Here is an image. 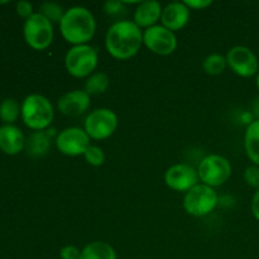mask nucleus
Here are the masks:
<instances>
[{"instance_id": "f257e3e1", "label": "nucleus", "mask_w": 259, "mask_h": 259, "mask_svg": "<svg viewBox=\"0 0 259 259\" xmlns=\"http://www.w3.org/2000/svg\"><path fill=\"white\" fill-rule=\"evenodd\" d=\"M143 46V30L133 20L113 23L105 35V47L111 57L125 61L134 57Z\"/></svg>"}, {"instance_id": "f03ea898", "label": "nucleus", "mask_w": 259, "mask_h": 259, "mask_svg": "<svg viewBox=\"0 0 259 259\" xmlns=\"http://www.w3.org/2000/svg\"><path fill=\"white\" fill-rule=\"evenodd\" d=\"M63 39L73 46L88 45L96 30V20L93 13L85 7H72L66 10L60 22Z\"/></svg>"}, {"instance_id": "7ed1b4c3", "label": "nucleus", "mask_w": 259, "mask_h": 259, "mask_svg": "<svg viewBox=\"0 0 259 259\" xmlns=\"http://www.w3.org/2000/svg\"><path fill=\"white\" fill-rule=\"evenodd\" d=\"M55 110L46 96L30 94L22 103V118L25 125L33 131H45L51 125Z\"/></svg>"}, {"instance_id": "20e7f679", "label": "nucleus", "mask_w": 259, "mask_h": 259, "mask_svg": "<svg viewBox=\"0 0 259 259\" xmlns=\"http://www.w3.org/2000/svg\"><path fill=\"white\" fill-rule=\"evenodd\" d=\"M98 51L90 45L73 46L66 53V70L76 78H85L93 75L98 67Z\"/></svg>"}, {"instance_id": "39448f33", "label": "nucleus", "mask_w": 259, "mask_h": 259, "mask_svg": "<svg viewBox=\"0 0 259 259\" xmlns=\"http://www.w3.org/2000/svg\"><path fill=\"white\" fill-rule=\"evenodd\" d=\"M218 201V194L212 187L205 184H197L185 194L184 209L191 217H206L217 207Z\"/></svg>"}, {"instance_id": "423d86ee", "label": "nucleus", "mask_w": 259, "mask_h": 259, "mask_svg": "<svg viewBox=\"0 0 259 259\" xmlns=\"http://www.w3.org/2000/svg\"><path fill=\"white\" fill-rule=\"evenodd\" d=\"M25 42L33 50L43 51L50 47L53 40V24L39 12L25 19L23 27Z\"/></svg>"}, {"instance_id": "0eeeda50", "label": "nucleus", "mask_w": 259, "mask_h": 259, "mask_svg": "<svg viewBox=\"0 0 259 259\" xmlns=\"http://www.w3.org/2000/svg\"><path fill=\"white\" fill-rule=\"evenodd\" d=\"M197 174L201 184L214 189L229 180L232 176V164L229 159L220 154H209L200 162Z\"/></svg>"}, {"instance_id": "6e6552de", "label": "nucleus", "mask_w": 259, "mask_h": 259, "mask_svg": "<svg viewBox=\"0 0 259 259\" xmlns=\"http://www.w3.org/2000/svg\"><path fill=\"white\" fill-rule=\"evenodd\" d=\"M118 115L106 108L96 109L86 116L83 121V131L90 139L104 141L114 134L118 128Z\"/></svg>"}, {"instance_id": "1a4fd4ad", "label": "nucleus", "mask_w": 259, "mask_h": 259, "mask_svg": "<svg viewBox=\"0 0 259 259\" xmlns=\"http://www.w3.org/2000/svg\"><path fill=\"white\" fill-rule=\"evenodd\" d=\"M143 45L156 55L168 56L177 48V38L175 32L156 24L143 32Z\"/></svg>"}, {"instance_id": "9d476101", "label": "nucleus", "mask_w": 259, "mask_h": 259, "mask_svg": "<svg viewBox=\"0 0 259 259\" xmlns=\"http://www.w3.org/2000/svg\"><path fill=\"white\" fill-rule=\"evenodd\" d=\"M90 137L83 129L77 126L63 129L56 137V147L62 154L68 157L81 156L90 147Z\"/></svg>"}, {"instance_id": "9b49d317", "label": "nucleus", "mask_w": 259, "mask_h": 259, "mask_svg": "<svg viewBox=\"0 0 259 259\" xmlns=\"http://www.w3.org/2000/svg\"><path fill=\"white\" fill-rule=\"evenodd\" d=\"M230 70L240 77H252L259 72V62L255 53L245 46H235L227 55Z\"/></svg>"}, {"instance_id": "f8f14e48", "label": "nucleus", "mask_w": 259, "mask_h": 259, "mask_svg": "<svg viewBox=\"0 0 259 259\" xmlns=\"http://www.w3.org/2000/svg\"><path fill=\"white\" fill-rule=\"evenodd\" d=\"M197 169L186 163H177L169 167L164 174V182L171 190L187 192L199 184Z\"/></svg>"}, {"instance_id": "ddd939ff", "label": "nucleus", "mask_w": 259, "mask_h": 259, "mask_svg": "<svg viewBox=\"0 0 259 259\" xmlns=\"http://www.w3.org/2000/svg\"><path fill=\"white\" fill-rule=\"evenodd\" d=\"M90 95L85 90H72L61 96L57 101V108L66 116H80L90 108Z\"/></svg>"}, {"instance_id": "4468645a", "label": "nucleus", "mask_w": 259, "mask_h": 259, "mask_svg": "<svg viewBox=\"0 0 259 259\" xmlns=\"http://www.w3.org/2000/svg\"><path fill=\"white\" fill-rule=\"evenodd\" d=\"M190 9L184 2H174L163 8L161 17V23L167 29L176 32L181 30L189 23Z\"/></svg>"}, {"instance_id": "2eb2a0df", "label": "nucleus", "mask_w": 259, "mask_h": 259, "mask_svg": "<svg viewBox=\"0 0 259 259\" xmlns=\"http://www.w3.org/2000/svg\"><path fill=\"white\" fill-rule=\"evenodd\" d=\"M25 138L23 132L13 124L0 126V149L7 154H18L25 148Z\"/></svg>"}, {"instance_id": "dca6fc26", "label": "nucleus", "mask_w": 259, "mask_h": 259, "mask_svg": "<svg viewBox=\"0 0 259 259\" xmlns=\"http://www.w3.org/2000/svg\"><path fill=\"white\" fill-rule=\"evenodd\" d=\"M162 8L161 3L156 2V0H146V2H141L137 7L136 12H134V19L133 22L138 25L139 28H151L156 25V23L161 19Z\"/></svg>"}, {"instance_id": "f3484780", "label": "nucleus", "mask_w": 259, "mask_h": 259, "mask_svg": "<svg viewBox=\"0 0 259 259\" xmlns=\"http://www.w3.org/2000/svg\"><path fill=\"white\" fill-rule=\"evenodd\" d=\"M244 148L248 158L259 167V118L250 121L244 134Z\"/></svg>"}, {"instance_id": "a211bd4d", "label": "nucleus", "mask_w": 259, "mask_h": 259, "mask_svg": "<svg viewBox=\"0 0 259 259\" xmlns=\"http://www.w3.org/2000/svg\"><path fill=\"white\" fill-rule=\"evenodd\" d=\"M51 139L50 133L43 131L34 132L29 136V138L25 142V149L27 153L32 157H42L48 153L51 149Z\"/></svg>"}, {"instance_id": "6ab92c4d", "label": "nucleus", "mask_w": 259, "mask_h": 259, "mask_svg": "<svg viewBox=\"0 0 259 259\" xmlns=\"http://www.w3.org/2000/svg\"><path fill=\"white\" fill-rule=\"evenodd\" d=\"M80 259H118V255L109 243L93 242L81 249Z\"/></svg>"}, {"instance_id": "aec40b11", "label": "nucleus", "mask_w": 259, "mask_h": 259, "mask_svg": "<svg viewBox=\"0 0 259 259\" xmlns=\"http://www.w3.org/2000/svg\"><path fill=\"white\" fill-rule=\"evenodd\" d=\"M110 86V78L104 72H94L86 78L85 91L89 95H101Z\"/></svg>"}, {"instance_id": "412c9836", "label": "nucleus", "mask_w": 259, "mask_h": 259, "mask_svg": "<svg viewBox=\"0 0 259 259\" xmlns=\"http://www.w3.org/2000/svg\"><path fill=\"white\" fill-rule=\"evenodd\" d=\"M22 114V106L13 98H7L0 103V119L7 124H13Z\"/></svg>"}, {"instance_id": "4be33fe9", "label": "nucleus", "mask_w": 259, "mask_h": 259, "mask_svg": "<svg viewBox=\"0 0 259 259\" xmlns=\"http://www.w3.org/2000/svg\"><path fill=\"white\" fill-rule=\"evenodd\" d=\"M227 57H224L223 55H219V53H212V55H209L202 62V68H204L205 72L207 75L211 76H218L222 75L223 72L227 68Z\"/></svg>"}, {"instance_id": "5701e85b", "label": "nucleus", "mask_w": 259, "mask_h": 259, "mask_svg": "<svg viewBox=\"0 0 259 259\" xmlns=\"http://www.w3.org/2000/svg\"><path fill=\"white\" fill-rule=\"evenodd\" d=\"M39 13L45 15L51 23H60L62 20L63 15H65L66 10H63L62 5L57 4L53 2H46L40 5Z\"/></svg>"}, {"instance_id": "b1692460", "label": "nucleus", "mask_w": 259, "mask_h": 259, "mask_svg": "<svg viewBox=\"0 0 259 259\" xmlns=\"http://www.w3.org/2000/svg\"><path fill=\"white\" fill-rule=\"evenodd\" d=\"M83 157H85V161L94 167L103 166L105 162V154H104L103 149L98 146H93V144L86 149Z\"/></svg>"}, {"instance_id": "393cba45", "label": "nucleus", "mask_w": 259, "mask_h": 259, "mask_svg": "<svg viewBox=\"0 0 259 259\" xmlns=\"http://www.w3.org/2000/svg\"><path fill=\"white\" fill-rule=\"evenodd\" d=\"M125 10L126 7L123 0H108L104 4V13L106 15H110V17L123 14V13H125Z\"/></svg>"}, {"instance_id": "a878e982", "label": "nucleus", "mask_w": 259, "mask_h": 259, "mask_svg": "<svg viewBox=\"0 0 259 259\" xmlns=\"http://www.w3.org/2000/svg\"><path fill=\"white\" fill-rule=\"evenodd\" d=\"M244 180L248 186L253 189H259V167L253 164L245 168L244 171Z\"/></svg>"}, {"instance_id": "bb28decb", "label": "nucleus", "mask_w": 259, "mask_h": 259, "mask_svg": "<svg viewBox=\"0 0 259 259\" xmlns=\"http://www.w3.org/2000/svg\"><path fill=\"white\" fill-rule=\"evenodd\" d=\"M81 250L75 245H65L60 249L61 259H80Z\"/></svg>"}, {"instance_id": "cd10ccee", "label": "nucleus", "mask_w": 259, "mask_h": 259, "mask_svg": "<svg viewBox=\"0 0 259 259\" xmlns=\"http://www.w3.org/2000/svg\"><path fill=\"white\" fill-rule=\"evenodd\" d=\"M17 13L18 15H20L22 18L28 19L29 17H32L34 13H33V7L29 2L27 0H20L17 3Z\"/></svg>"}, {"instance_id": "c85d7f7f", "label": "nucleus", "mask_w": 259, "mask_h": 259, "mask_svg": "<svg viewBox=\"0 0 259 259\" xmlns=\"http://www.w3.org/2000/svg\"><path fill=\"white\" fill-rule=\"evenodd\" d=\"M184 3L190 10H191V9L202 10V9H205V8L210 7V5L212 4L211 0H186V2H184Z\"/></svg>"}, {"instance_id": "c756f323", "label": "nucleus", "mask_w": 259, "mask_h": 259, "mask_svg": "<svg viewBox=\"0 0 259 259\" xmlns=\"http://www.w3.org/2000/svg\"><path fill=\"white\" fill-rule=\"evenodd\" d=\"M252 214L253 217L259 222V189L255 191V194L253 195L252 199Z\"/></svg>"}, {"instance_id": "7c9ffc66", "label": "nucleus", "mask_w": 259, "mask_h": 259, "mask_svg": "<svg viewBox=\"0 0 259 259\" xmlns=\"http://www.w3.org/2000/svg\"><path fill=\"white\" fill-rule=\"evenodd\" d=\"M257 89H258V91H259V72H258V75H257Z\"/></svg>"}]
</instances>
